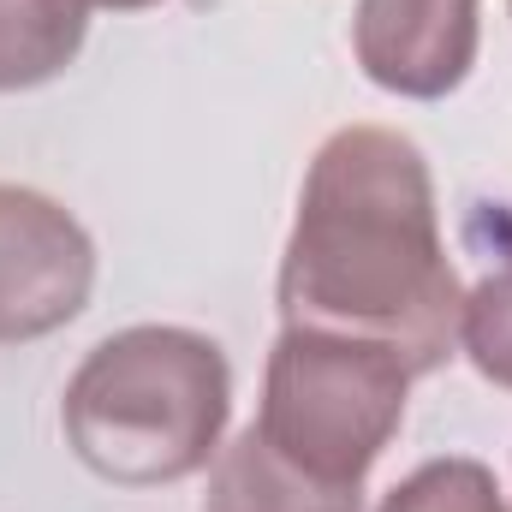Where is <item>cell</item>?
Masks as SVG:
<instances>
[{
    "mask_svg": "<svg viewBox=\"0 0 512 512\" xmlns=\"http://www.w3.org/2000/svg\"><path fill=\"white\" fill-rule=\"evenodd\" d=\"M280 322L387 346L411 376L459 352L465 286L441 239L435 173L393 126H340L310 161L280 251Z\"/></svg>",
    "mask_w": 512,
    "mask_h": 512,
    "instance_id": "obj_1",
    "label": "cell"
},
{
    "mask_svg": "<svg viewBox=\"0 0 512 512\" xmlns=\"http://www.w3.org/2000/svg\"><path fill=\"white\" fill-rule=\"evenodd\" d=\"M233 417L227 352L173 322H137L84 352L60 393V429L84 471L120 489H167L215 465Z\"/></svg>",
    "mask_w": 512,
    "mask_h": 512,
    "instance_id": "obj_2",
    "label": "cell"
},
{
    "mask_svg": "<svg viewBox=\"0 0 512 512\" xmlns=\"http://www.w3.org/2000/svg\"><path fill=\"white\" fill-rule=\"evenodd\" d=\"M411 382L417 376L387 346L280 328L262 370L256 435L310 477L364 489V477L376 471V459L405 423Z\"/></svg>",
    "mask_w": 512,
    "mask_h": 512,
    "instance_id": "obj_3",
    "label": "cell"
},
{
    "mask_svg": "<svg viewBox=\"0 0 512 512\" xmlns=\"http://www.w3.org/2000/svg\"><path fill=\"white\" fill-rule=\"evenodd\" d=\"M96 239L48 191L0 179V346L60 334L90 310Z\"/></svg>",
    "mask_w": 512,
    "mask_h": 512,
    "instance_id": "obj_4",
    "label": "cell"
},
{
    "mask_svg": "<svg viewBox=\"0 0 512 512\" xmlns=\"http://www.w3.org/2000/svg\"><path fill=\"white\" fill-rule=\"evenodd\" d=\"M483 48V0H358L352 12V54L364 78L405 96L441 102L453 96Z\"/></svg>",
    "mask_w": 512,
    "mask_h": 512,
    "instance_id": "obj_5",
    "label": "cell"
},
{
    "mask_svg": "<svg viewBox=\"0 0 512 512\" xmlns=\"http://www.w3.org/2000/svg\"><path fill=\"white\" fill-rule=\"evenodd\" d=\"M203 512H364V489L310 477L304 465L274 453L251 423L233 441H221V453L209 465Z\"/></svg>",
    "mask_w": 512,
    "mask_h": 512,
    "instance_id": "obj_6",
    "label": "cell"
},
{
    "mask_svg": "<svg viewBox=\"0 0 512 512\" xmlns=\"http://www.w3.org/2000/svg\"><path fill=\"white\" fill-rule=\"evenodd\" d=\"M90 36L78 0H0V96L54 84Z\"/></svg>",
    "mask_w": 512,
    "mask_h": 512,
    "instance_id": "obj_7",
    "label": "cell"
},
{
    "mask_svg": "<svg viewBox=\"0 0 512 512\" xmlns=\"http://www.w3.org/2000/svg\"><path fill=\"white\" fill-rule=\"evenodd\" d=\"M376 512H512V507L483 459L453 453V459H429L411 477H399Z\"/></svg>",
    "mask_w": 512,
    "mask_h": 512,
    "instance_id": "obj_8",
    "label": "cell"
},
{
    "mask_svg": "<svg viewBox=\"0 0 512 512\" xmlns=\"http://www.w3.org/2000/svg\"><path fill=\"white\" fill-rule=\"evenodd\" d=\"M459 352L471 358V370H477L483 382H495V387L512 393V262L465 292V310H459Z\"/></svg>",
    "mask_w": 512,
    "mask_h": 512,
    "instance_id": "obj_9",
    "label": "cell"
},
{
    "mask_svg": "<svg viewBox=\"0 0 512 512\" xmlns=\"http://www.w3.org/2000/svg\"><path fill=\"white\" fill-rule=\"evenodd\" d=\"M84 12H149V6H167V0H78Z\"/></svg>",
    "mask_w": 512,
    "mask_h": 512,
    "instance_id": "obj_10",
    "label": "cell"
},
{
    "mask_svg": "<svg viewBox=\"0 0 512 512\" xmlns=\"http://www.w3.org/2000/svg\"><path fill=\"white\" fill-rule=\"evenodd\" d=\"M507 6H512V0H507Z\"/></svg>",
    "mask_w": 512,
    "mask_h": 512,
    "instance_id": "obj_11",
    "label": "cell"
},
{
    "mask_svg": "<svg viewBox=\"0 0 512 512\" xmlns=\"http://www.w3.org/2000/svg\"><path fill=\"white\" fill-rule=\"evenodd\" d=\"M507 507H512V501H507Z\"/></svg>",
    "mask_w": 512,
    "mask_h": 512,
    "instance_id": "obj_12",
    "label": "cell"
}]
</instances>
